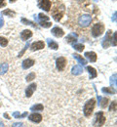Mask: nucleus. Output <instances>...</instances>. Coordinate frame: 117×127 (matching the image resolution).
<instances>
[{
    "instance_id": "38",
    "label": "nucleus",
    "mask_w": 117,
    "mask_h": 127,
    "mask_svg": "<svg viewBox=\"0 0 117 127\" xmlns=\"http://www.w3.org/2000/svg\"><path fill=\"white\" fill-rule=\"evenodd\" d=\"M26 116H27V111H25V112L22 113V114H21V117H20V118H24V117H26Z\"/></svg>"
},
{
    "instance_id": "26",
    "label": "nucleus",
    "mask_w": 117,
    "mask_h": 127,
    "mask_svg": "<svg viewBox=\"0 0 117 127\" xmlns=\"http://www.w3.org/2000/svg\"><path fill=\"white\" fill-rule=\"evenodd\" d=\"M30 111H43V105L42 104H37L34 105L30 108Z\"/></svg>"
},
{
    "instance_id": "5",
    "label": "nucleus",
    "mask_w": 117,
    "mask_h": 127,
    "mask_svg": "<svg viewBox=\"0 0 117 127\" xmlns=\"http://www.w3.org/2000/svg\"><path fill=\"white\" fill-rule=\"evenodd\" d=\"M64 14H65V7H63L61 10H59L58 8H56V10H54L52 12V15H53V18L56 22H59L62 20V18L64 17Z\"/></svg>"
},
{
    "instance_id": "21",
    "label": "nucleus",
    "mask_w": 117,
    "mask_h": 127,
    "mask_svg": "<svg viewBox=\"0 0 117 127\" xmlns=\"http://www.w3.org/2000/svg\"><path fill=\"white\" fill-rule=\"evenodd\" d=\"M47 43H48V46L49 48L53 49V50H58L59 49V45L56 41L52 40V39H47Z\"/></svg>"
},
{
    "instance_id": "12",
    "label": "nucleus",
    "mask_w": 117,
    "mask_h": 127,
    "mask_svg": "<svg viewBox=\"0 0 117 127\" xmlns=\"http://www.w3.org/2000/svg\"><path fill=\"white\" fill-rule=\"evenodd\" d=\"M35 89H36V84L35 83H31L30 85H28L26 87V89H25V96L27 98H30L31 96L33 95Z\"/></svg>"
},
{
    "instance_id": "25",
    "label": "nucleus",
    "mask_w": 117,
    "mask_h": 127,
    "mask_svg": "<svg viewBox=\"0 0 117 127\" xmlns=\"http://www.w3.org/2000/svg\"><path fill=\"white\" fill-rule=\"evenodd\" d=\"M72 46H73V48H74L76 51H78V52H82L84 50V48H85L83 44H81V43H75V44H73Z\"/></svg>"
},
{
    "instance_id": "4",
    "label": "nucleus",
    "mask_w": 117,
    "mask_h": 127,
    "mask_svg": "<svg viewBox=\"0 0 117 127\" xmlns=\"http://www.w3.org/2000/svg\"><path fill=\"white\" fill-rule=\"evenodd\" d=\"M56 65L59 71H63L67 66V59L65 57H59L56 61Z\"/></svg>"
},
{
    "instance_id": "39",
    "label": "nucleus",
    "mask_w": 117,
    "mask_h": 127,
    "mask_svg": "<svg viewBox=\"0 0 117 127\" xmlns=\"http://www.w3.org/2000/svg\"><path fill=\"white\" fill-rule=\"evenodd\" d=\"M3 26H4V21H3L2 18H0V29H1Z\"/></svg>"
},
{
    "instance_id": "7",
    "label": "nucleus",
    "mask_w": 117,
    "mask_h": 127,
    "mask_svg": "<svg viewBox=\"0 0 117 127\" xmlns=\"http://www.w3.org/2000/svg\"><path fill=\"white\" fill-rule=\"evenodd\" d=\"M105 123V116L103 115V111H99L96 114V124L97 126L101 127Z\"/></svg>"
},
{
    "instance_id": "15",
    "label": "nucleus",
    "mask_w": 117,
    "mask_h": 127,
    "mask_svg": "<svg viewBox=\"0 0 117 127\" xmlns=\"http://www.w3.org/2000/svg\"><path fill=\"white\" fill-rule=\"evenodd\" d=\"M85 57L92 63L97 61V54L95 52H86L85 53Z\"/></svg>"
},
{
    "instance_id": "32",
    "label": "nucleus",
    "mask_w": 117,
    "mask_h": 127,
    "mask_svg": "<svg viewBox=\"0 0 117 127\" xmlns=\"http://www.w3.org/2000/svg\"><path fill=\"white\" fill-rule=\"evenodd\" d=\"M110 85L111 86H116V74H113L110 78Z\"/></svg>"
},
{
    "instance_id": "11",
    "label": "nucleus",
    "mask_w": 117,
    "mask_h": 127,
    "mask_svg": "<svg viewBox=\"0 0 117 127\" xmlns=\"http://www.w3.org/2000/svg\"><path fill=\"white\" fill-rule=\"evenodd\" d=\"M45 47V43L43 41H36L33 42L30 46V50L31 51H37V50H41Z\"/></svg>"
},
{
    "instance_id": "13",
    "label": "nucleus",
    "mask_w": 117,
    "mask_h": 127,
    "mask_svg": "<svg viewBox=\"0 0 117 127\" xmlns=\"http://www.w3.org/2000/svg\"><path fill=\"white\" fill-rule=\"evenodd\" d=\"M30 37H32V32L31 31H28V30H25V31H23L21 32V38L22 40H28Z\"/></svg>"
},
{
    "instance_id": "27",
    "label": "nucleus",
    "mask_w": 117,
    "mask_h": 127,
    "mask_svg": "<svg viewBox=\"0 0 117 127\" xmlns=\"http://www.w3.org/2000/svg\"><path fill=\"white\" fill-rule=\"evenodd\" d=\"M21 22H22V24H23V25H28V26H32L35 28V24L32 23L31 21H29V20H26V19H24V18H22V20H21Z\"/></svg>"
},
{
    "instance_id": "29",
    "label": "nucleus",
    "mask_w": 117,
    "mask_h": 127,
    "mask_svg": "<svg viewBox=\"0 0 117 127\" xmlns=\"http://www.w3.org/2000/svg\"><path fill=\"white\" fill-rule=\"evenodd\" d=\"M38 23L42 28H45V29L51 28V26H52V23H50V22H38Z\"/></svg>"
},
{
    "instance_id": "17",
    "label": "nucleus",
    "mask_w": 117,
    "mask_h": 127,
    "mask_svg": "<svg viewBox=\"0 0 117 127\" xmlns=\"http://www.w3.org/2000/svg\"><path fill=\"white\" fill-rule=\"evenodd\" d=\"M71 72L74 75H79V74H81L83 72V68H82L81 65H74L72 67V69H71Z\"/></svg>"
},
{
    "instance_id": "3",
    "label": "nucleus",
    "mask_w": 117,
    "mask_h": 127,
    "mask_svg": "<svg viewBox=\"0 0 117 127\" xmlns=\"http://www.w3.org/2000/svg\"><path fill=\"white\" fill-rule=\"evenodd\" d=\"M91 22H92V18H91L90 15H88V14H84V15L79 17V19H78V25L81 28H87V27H89L90 24H91Z\"/></svg>"
},
{
    "instance_id": "16",
    "label": "nucleus",
    "mask_w": 117,
    "mask_h": 127,
    "mask_svg": "<svg viewBox=\"0 0 117 127\" xmlns=\"http://www.w3.org/2000/svg\"><path fill=\"white\" fill-rule=\"evenodd\" d=\"M98 100H99V103H100V106L102 108V109H105L107 106H108V102H109V100H108V98H101V97H98Z\"/></svg>"
},
{
    "instance_id": "1",
    "label": "nucleus",
    "mask_w": 117,
    "mask_h": 127,
    "mask_svg": "<svg viewBox=\"0 0 117 127\" xmlns=\"http://www.w3.org/2000/svg\"><path fill=\"white\" fill-rule=\"evenodd\" d=\"M95 106H96V100L95 99H90L89 101H87L85 103L83 108V112H84V115L86 117H89L93 113L94 109H95Z\"/></svg>"
},
{
    "instance_id": "41",
    "label": "nucleus",
    "mask_w": 117,
    "mask_h": 127,
    "mask_svg": "<svg viewBox=\"0 0 117 127\" xmlns=\"http://www.w3.org/2000/svg\"><path fill=\"white\" fill-rule=\"evenodd\" d=\"M4 116H5L7 119H10V116L8 115V113H7V112H5V113H4Z\"/></svg>"
},
{
    "instance_id": "20",
    "label": "nucleus",
    "mask_w": 117,
    "mask_h": 127,
    "mask_svg": "<svg viewBox=\"0 0 117 127\" xmlns=\"http://www.w3.org/2000/svg\"><path fill=\"white\" fill-rule=\"evenodd\" d=\"M72 56H73L74 59H76V60L79 62V64H81L82 65H86V64H87V61L84 59L82 56H80V55H78V54H73Z\"/></svg>"
},
{
    "instance_id": "6",
    "label": "nucleus",
    "mask_w": 117,
    "mask_h": 127,
    "mask_svg": "<svg viewBox=\"0 0 117 127\" xmlns=\"http://www.w3.org/2000/svg\"><path fill=\"white\" fill-rule=\"evenodd\" d=\"M111 33H112V32L110 30L107 31V32H106V34H105V36L101 42V45L103 48H108L111 45Z\"/></svg>"
},
{
    "instance_id": "42",
    "label": "nucleus",
    "mask_w": 117,
    "mask_h": 127,
    "mask_svg": "<svg viewBox=\"0 0 117 127\" xmlns=\"http://www.w3.org/2000/svg\"><path fill=\"white\" fill-rule=\"evenodd\" d=\"M0 127H4V123L2 121H0Z\"/></svg>"
},
{
    "instance_id": "28",
    "label": "nucleus",
    "mask_w": 117,
    "mask_h": 127,
    "mask_svg": "<svg viewBox=\"0 0 117 127\" xmlns=\"http://www.w3.org/2000/svg\"><path fill=\"white\" fill-rule=\"evenodd\" d=\"M7 45H8V40H7L5 37L0 36V46H2V47H6Z\"/></svg>"
},
{
    "instance_id": "9",
    "label": "nucleus",
    "mask_w": 117,
    "mask_h": 127,
    "mask_svg": "<svg viewBox=\"0 0 117 127\" xmlns=\"http://www.w3.org/2000/svg\"><path fill=\"white\" fill-rule=\"evenodd\" d=\"M28 119L32 122H35V123H39L42 121V115L38 112H32L29 116H28Z\"/></svg>"
},
{
    "instance_id": "19",
    "label": "nucleus",
    "mask_w": 117,
    "mask_h": 127,
    "mask_svg": "<svg viewBox=\"0 0 117 127\" xmlns=\"http://www.w3.org/2000/svg\"><path fill=\"white\" fill-rule=\"evenodd\" d=\"M66 40H67V43H69V44H75L76 42H77V38H76V35H74V34H68L67 36V38H66Z\"/></svg>"
},
{
    "instance_id": "34",
    "label": "nucleus",
    "mask_w": 117,
    "mask_h": 127,
    "mask_svg": "<svg viewBox=\"0 0 117 127\" xmlns=\"http://www.w3.org/2000/svg\"><path fill=\"white\" fill-rule=\"evenodd\" d=\"M116 35H117V33L114 32V33H113V37L111 38V44H112L113 46H116Z\"/></svg>"
},
{
    "instance_id": "23",
    "label": "nucleus",
    "mask_w": 117,
    "mask_h": 127,
    "mask_svg": "<svg viewBox=\"0 0 117 127\" xmlns=\"http://www.w3.org/2000/svg\"><path fill=\"white\" fill-rule=\"evenodd\" d=\"M8 67H9L8 64H6V63L2 64L0 65V75H3L4 73H6V72L8 71Z\"/></svg>"
},
{
    "instance_id": "35",
    "label": "nucleus",
    "mask_w": 117,
    "mask_h": 127,
    "mask_svg": "<svg viewBox=\"0 0 117 127\" xmlns=\"http://www.w3.org/2000/svg\"><path fill=\"white\" fill-rule=\"evenodd\" d=\"M12 127H24V124L23 123H21V122H16V123H14Z\"/></svg>"
},
{
    "instance_id": "36",
    "label": "nucleus",
    "mask_w": 117,
    "mask_h": 127,
    "mask_svg": "<svg viewBox=\"0 0 117 127\" xmlns=\"http://www.w3.org/2000/svg\"><path fill=\"white\" fill-rule=\"evenodd\" d=\"M13 116H14L15 118H20V117H21V113L18 112V111H15V112H13Z\"/></svg>"
},
{
    "instance_id": "44",
    "label": "nucleus",
    "mask_w": 117,
    "mask_h": 127,
    "mask_svg": "<svg viewBox=\"0 0 117 127\" xmlns=\"http://www.w3.org/2000/svg\"><path fill=\"white\" fill-rule=\"evenodd\" d=\"M94 1H99V0H94Z\"/></svg>"
},
{
    "instance_id": "33",
    "label": "nucleus",
    "mask_w": 117,
    "mask_h": 127,
    "mask_svg": "<svg viewBox=\"0 0 117 127\" xmlns=\"http://www.w3.org/2000/svg\"><path fill=\"white\" fill-rule=\"evenodd\" d=\"M28 47H29V41L27 40V43L25 44V46H24V48H23V49L22 50V52H21V53L19 54V56H18V57H19V58H20V57H22V56L23 55V53L25 52V50H26V49H27V48H28Z\"/></svg>"
},
{
    "instance_id": "40",
    "label": "nucleus",
    "mask_w": 117,
    "mask_h": 127,
    "mask_svg": "<svg viewBox=\"0 0 117 127\" xmlns=\"http://www.w3.org/2000/svg\"><path fill=\"white\" fill-rule=\"evenodd\" d=\"M116 15H117V13L116 12H114L113 17H112V21H113V22H116Z\"/></svg>"
},
{
    "instance_id": "8",
    "label": "nucleus",
    "mask_w": 117,
    "mask_h": 127,
    "mask_svg": "<svg viewBox=\"0 0 117 127\" xmlns=\"http://www.w3.org/2000/svg\"><path fill=\"white\" fill-rule=\"evenodd\" d=\"M38 6L44 11L49 12L51 9V1L50 0H38Z\"/></svg>"
},
{
    "instance_id": "43",
    "label": "nucleus",
    "mask_w": 117,
    "mask_h": 127,
    "mask_svg": "<svg viewBox=\"0 0 117 127\" xmlns=\"http://www.w3.org/2000/svg\"><path fill=\"white\" fill-rule=\"evenodd\" d=\"M15 1H17V0H10V2H11V3H13V2H15Z\"/></svg>"
},
{
    "instance_id": "24",
    "label": "nucleus",
    "mask_w": 117,
    "mask_h": 127,
    "mask_svg": "<svg viewBox=\"0 0 117 127\" xmlns=\"http://www.w3.org/2000/svg\"><path fill=\"white\" fill-rule=\"evenodd\" d=\"M2 14L8 17H15V15H16V13H15L14 11H12L11 9H6V10H4V11L2 12Z\"/></svg>"
},
{
    "instance_id": "30",
    "label": "nucleus",
    "mask_w": 117,
    "mask_h": 127,
    "mask_svg": "<svg viewBox=\"0 0 117 127\" xmlns=\"http://www.w3.org/2000/svg\"><path fill=\"white\" fill-rule=\"evenodd\" d=\"M116 108H117L116 101H113V102L110 104V107H109V111H116Z\"/></svg>"
},
{
    "instance_id": "22",
    "label": "nucleus",
    "mask_w": 117,
    "mask_h": 127,
    "mask_svg": "<svg viewBox=\"0 0 117 127\" xmlns=\"http://www.w3.org/2000/svg\"><path fill=\"white\" fill-rule=\"evenodd\" d=\"M101 92L102 93H106V94H109V95H112V94H115V89H113V87H105V88H102L101 89Z\"/></svg>"
},
{
    "instance_id": "37",
    "label": "nucleus",
    "mask_w": 117,
    "mask_h": 127,
    "mask_svg": "<svg viewBox=\"0 0 117 127\" xmlns=\"http://www.w3.org/2000/svg\"><path fill=\"white\" fill-rule=\"evenodd\" d=\"M6 6V1L5 0H0V8Z\"/></svg>"
},
{
    "instance_id": "18",
    "label": "nucleus",
    "mask_w": 117,
    "mask_h": 127,
    "mask_svg": "<svg viewBox=\"0 0 117 127\" xmlns=\"http://www.w3.org/2000/svg\"><path fill=\"white\" fill-rule=\"evenodd\" d=\"M87 70H88V72L90 74V79H93V78L97 77L98 73H97L96 68H94L93 66H87Z\"/></svg>"
},
{
    "instance_id": "14",
    "label": "nucleus",
    "mask_w": 117,
    "mask_h": 127,
    "mask_svg": "<svg viewBox=\"0 0 117 127\" xmlns=\"http://www.w3.org/2000/svg\"><path fill=\"white\" fill-rule=\"evenodd\" d=\"M34 64H35V62H34V60H32V59H25L23 62L22 65H23V69H27V68L31 67Z\"/></svg>"
},
{
    "instance_id": "2",
    "label": "nucleus",
    "mask_w": 117,
    "mask_h": 127,
    "mask_svg": "<svg viewBox=\"0 0 117 127\" xmlns=\"http://www.w3.org/2000/svg\"><path fill=\"white\" fill-rule=\"evenodd\" d=\"M104 32V26L101 23L95 24L91 30V33L93 35V37H99L102 33Z\"/></svg>"
},
{
    "instance_id": "31",
    "label": "nucleus",
    "mask_w": 117,
    "mask_h": 127,
    "mask_svg": "<svg viewBox=\"0 0 117 127\" xmlns=\"http://www.w3.org/2000/svg\"><path fill=\"white\" fill-rule=\"evenodd\" d=\"M34 78H35V73H34V72H30V73L26 76V79L25 80H26L27 82H30V81H32Z\"/></svg>"
},
{
    "instance_id": "10",
    "label": "nucleus",
    "mask_w": 117,
    "mask_h": 127,
    "mask_svg": "<svg viewBox=\"0 0 117 127\" xmlns=\"http://www.w3.org/2000/svg\"><path fill=\"white\" fill-rule=\"evenodd\" d=\"M52 34L54 35V36H56V37H58V38H60V37H63L64 35H65V32L64 31L61 29V28H59V27H55V28H53L52 29Z\"/></svg>"
}]
</instances>
